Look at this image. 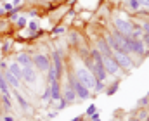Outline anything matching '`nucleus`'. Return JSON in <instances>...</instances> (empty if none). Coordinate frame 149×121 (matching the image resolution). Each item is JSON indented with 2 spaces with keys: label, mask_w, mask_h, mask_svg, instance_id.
<instances>
[{
  "label": "nucleus",
  "mask_w": 149,
  "mask_h": 121,
  "mask_svg": "<svg viewBox=\"0 0 149 121\" xmlns=\"http://www.w3.org/2000/svg\"><path fill=\"white\" fill-rule=\"evenodd\" d=\"M61 99H63L68 106H70V104H73L74 100H76V93H74V90L68 85V83L61 88Z\"/></svg>",
  "instance_id": "9d476101"
},
{
  "label": "nucleus",
  "mask_w": 149,
  "mask_h": 121,
  "mask_svg": "<svg viewBox=\"0 0 149 121\" xmlns=\"http://www.w3.org/2000/svg\"><path fill=\"white\" fill-rule=\"evenodd\" d=\"M12 95L16 97V102H17V106H19V107H21L24 113H31V111H33V109H31V106L28 104V100L23 97V93H21L19 90H12Z\"/></svg>",
  "instance_id": "9b49d317"
},
{
  "label": "nucleus",
  "mask_w": 149,
  "mask_h": 121,
  "mask_svg": "<svg viewBox=\"0 0 149 121\" xmlns=\"http://www.w3.org/2000/svg\"><path fill=\"white\" fill-rule=\"evenodd\" d=\"M57 114H59V111H52V113H50V114H49V118H56V116H57Z\"/></svg>",
  "instance_id": "f704fd0d"
},
{
  "label": "nucleus",
  "mask_w": 149,
  "mask_h": 121,
  "mask_svg": "<svg viewBox=\"0 0 149 121\" xmlns=\"http://www.w3.org/2000/svg\"><path fill=\"white\" fill-rule=\"evenodd\" d=\"M0 102H2V107H3L5 111H10V109H12V97H3V95H0Z\"/></svg>",
  "instance_id": "a211bd4d"
},
{
  "label": "nucleus",
  "mask_w": 149,
  "mask_h": 121,
  "mask_svg": "<svg viewBox=\"0 0 149 121\" xmlns=\"http://www.w3.org/2000/svg\"><path fill=\"white\" fill-rule=\"evenodd\" d=\"M148 14H149V10H148Z\"/></svg>",
  "instance_id": "58836bf2"
},
{
  "label": "nucleus",
  "mask_w": 149,
  "mask_h": 121,
  "mask_svg": "<svg viewBox=\"0 0 149 121\" xmlns=\"http://www.w3.org/2000/svg\"><path fill=\"white\" fill-rule=\"evenodd\" d=\"M125 41H127V48H128V54L130 55H135V57L144 59L149 54V50L144 47V43L141 40H135L132 37H125Z\"/></svg>",
  "instance_id": "f03ea898"
},
{
  "label": "nucleus",
  "mask_w": 149,
  "mask_h": 121,
  "mask_svg": "<svg viewBox=\"0 0 149 121\" xmlns=\"http://www.w3.org/2000/svg\"><path fill=\"white\" fill-rule=\"evenodd\" d=\"M23 2H24V0H10V3H12L14 7H17V9L23 7Z\"/></svg>",
  "instance_id": "c756f323"
},
{
  "label": "nucleus",
  "mask_w": 149,
  "mask_h": 121,
  "mask_svg": "<svg viewBox=\"0 0 149 121\" xmlns=\"http://www.w3.org/2000/svg\"><path fill=\"white\" fill-rule=\"evenodd\" d=\"M123 7H125L128 12H134V14H139V12L142 10L139 0H125V2H123Z\"/></svg>",
  "instance_id": "dca6fc26"
},
{
  "label": "nucleus",
  "mask_w": 149,
  "mask_h": 121,
  "mask_svg": "<svg viewBox=\"0 0 149 121\" xmlns=\"http://www.w3.org/2000/svg\"><path fill=\"white\" fill-rule=\"evenodd\" d=\"M2 9H3L5 12H9V10H12V9H14V5H12L10 2H3V7H2Z\"/></svg>",
  "instance_id": "cd10ccee"
},
{
  "label": "nucleus",
  "mask_w": 149,
  "mask_h": 121,
  "mask_svg": "<svg viewBox=\"0 0 149 121\" xmlns=\"http://www.w3.org/2000/svg\"><path fill=\"white\" fill-rule=\"evenodd\" d=\"M102 66H104V71L111 76H116V78H121L123 71L121 68L118 66V62L114 61V57H102Z\"/></svg>",
  "instance_id": "39448f33"
},
{
  "label": "nucleus",
  "mask_w": 149,
  "mask_h": 121,
  "mask_svg": "<svg viewBox=\"0 0 149 121\" xmlns=\"http://www.w3.org/2000/svg\"><path fill=\"white\" fill-rule=\"evenodd\" d=\"M2 120H3V121H16V118H14V116H10V114H5Z\"/></svg>",
  "instance_id": "2f4dec72"
},
{
  "label": "nucleus",
  "mask_w": 149,
  "mask_h": 121,
  "mask_svg": "<svg viewBox=\"0 0 149 121\" xmlns=\"http://www.w3.org/2000/svg\"><path fill=\"white\" fill-rule=\"evenodd\" d=\"M141 41L144 43V47L149 50V35H146V33H144V35H142V38H141Z\"/></svg>",
  "instance_id": "bb28decb"
},
{
  "label": "nucleus",
  "mask_w": 149,
  "mask_h": 121,
  "mask_svg": "<svg viewBox=\"0 0 149 121\" xmlns=\"http://www.w3.org/2000/svg\"><path fill=\"white\" fill-rule=\"evenodd\" d=\"M113 57H114V61L118 62V66L121 68V71H132L134 68H135V61H134V57L130 55V54H127V52H113Z\"/></svg>",
  "instance_id": "20e7f679"
},
{
  "label": "nucleus",
  "mask_w": 149,
  "mask_h": 121,
  "mask_svg": "<svg viewBox=\"0 0 149 121\" xmlns=\"http://www.w3.org/2000/svg\"><path fill=\"white\" fill-rule=\"evenodd\" d=\"M2 73H3V78H5V81H7V85H9L10 90H19L21 88V81L16 80L9 71H2Z\"/></svg>",
  "instance_id": "2eb2a0df"
},
{
  "label": "nucleus",
  "mask_w": 149,
  "mask_h": 121,
  "mask_svg": "<svg viewBox=\"0 0 149 121\" xmlns=\"http://www.w3.org/2000/svg\"><path fill=\"white\" fill-rule=\"evenodd\" d=\"M0 2H9V0H0Z\"/></svg>",
  "instance_id": "4c0bfd02"
},
{
  "label": "nucleus",
  "mask_w": 149,
  "mask_h": 121,
  "mask_svg": "<svg viewBox=\"0 0 149 121\" xmlns=\"http://www.w3.org/2000/svg\"><path fill=\"white\" fill-rule=\"evenodd\" d=\"M19 10H21V9H17V7H14L12 10H9V12H5V14H7V21H16V19L19 17Z\"/></svg>",
  "instance_id": "4be33fe9"
},
{
  "label": "nucleus",
  "mask_w": 149,
  "mask_h": 121,
  "mask_svg": "<svg viewBox=\"0 0 149 121\" xmlns=\"http://www.w3.org/2000/svg\"><path fill=\"white\" fill-rule=\"evenodd\" d=\"M90 121H101V118H95V120H90Z\"/></svg>",
  "instance_id": "e433bc0d"
},
{
  "label": "nucleus",
  "mask_w": 149,
  "mask_h": 121,
  "mask_svg": "<svg viewBox=\"0 0 149 121\" xmlns=\"http://www.w3.org/2000/svg\"><path fill=\"white\" fill-rule=\"evenodd\" d=\"M12 45H14V40L12 38H7L5 41H2V54H7V52H10V48H12Z\"/></svg>",
  "instance_id": "aec40b11"
},
{
  "label": "nucleus",
  "mask_w": 149,
  "mask_h": 121,
  "mask_svg": "<svg viewBox=\"0 0 149 121\" xmlns=\"http://www.w3.org/2000/svg\"><path fill=\"white\" fill-rule=\"evenodd\" d=\"M139 3H141V7H142V9L149 10V0H139Z\"/></svg>",
  "instance_id": "7c9ffc66"
},
{
  "label": "nucleus",
  "mask_w": 149,
  "mask_h": 121,
  "mask_svg": "<svg viewBox=\"0 0 149 121\" xmlns=\"http://www.w3.org/2000/svg\"><path fill=\"white\" fill-rule=\"evenodd\" d=\"M5 71H9L16 80H19V81H21V78H23V68H21L16 61H12V62L7 66V69H5Z\"/></svg>",
  "instance_id": "4468645a"
},
{
  "label": "nucleus",
  "mask_w": 149,
  "mask_h": 121,
  "mask_svg": "<svg viewBox=\"0 0 149 121\" xmlns=\"http://www.w3.org/2000/svg\"><path fill=\"white\" fill-rule=\"evenodd\" d=\"M64 31H66V28H64L63 24H59V26H56V28L52 30V33H54V35H57V37H59V35H63Z\"/></svg>",
  "instance_id": "a878e982"
},
{
  "label": "nucleus",
  "mask_w": 149,
  "mask_h": 121,
  "mask_svg": "<svg viewBox=\"0 0 149 121\" xmlns=\"http://www.w3.org/2000/svg\"><path fill=\"white\" fill-rule=\"evenodd\" d=\"M50 86V100L56 102L61 99V80H54L52 83H49Z\"/></svg>",
  "instance_id": "f8f14e48"
},
{
  "label": "nucleus",
  "mask_w": 149,
  "mask_h": 121,
  "mask_svg": "<svg viewBox=\"0 0 149 121\" xmlns=\"http://www.w3.org/2000/svg\"><path fill=\"white\" fill-rule=\"evenodd\" d=\"M141 28H142V31H144L146 35H149V19H148V21H144V23H142V26H141Z\"/></svg>",
  "instance_id": "c85d7f7f"
},
{
  "label": "nucleus",
  "mask_w": 149,
  "mask_h": 121,
  "mask_svg": "<svg viewBox=\"0 0 149 121\" xmlns=\"http://www.w3.org/2000/svg\"><path fill=\"white\" fill-rule=\"evenodd\" d=\"M74 76H76V80L80 81V83H83L90 92H95V86H97V80H95V76L92 75V71H88L83 64H78L76 68H74Z\"/></svg>",
  "instance_id": "f257e3e1"
},
{
  "label": "nucleus",
  "mask_w": 149,
  "mask_h": 121,
  "mask_svg": "<svg viewBox=\"0 0 149 121\" xmlns=\"http://www.w3.org/2000/svg\"><path fill=\"white\" fill-rule=\"evenodd\" d=\"M16 62H17L21 68L33 64V61H31V54H30V52H17V54H16Z\"/></svg>",
  "instance_id": "ddd939ff"
},
{
  "label": "nucleus",
  "mask_w": 149,
  "mask_h": 121,
  "mask_svg": "<svg viewBox=\"0 0 149 121\" xmlns=\"http://www.w3.org/2000/svg\"><path fill=\"white\" fill-rule=\"evenodd\" d=\"M31 61H33V68H35L37 71H40V73H45V71L49 69V66H50L49 55H47V54H42V52L31 55Z\"/></svg>",
  "instance_id": "423d86ee"
},
{
  "label": "nucleus",
  "mask_w": 149,
  "mask_h": 121,
  "mask_svg": "<svg viewBox=\"0 0 149 121\" xmlns=\"http://www.w3.org/2000/svg\"><path fill=\"white\" fill-rule=\"evenodd\" d=\"M50 64H52L54 69H56L57 80H61L63 75H64V62H63V55H61L59 50H54V52H52V61H50Z\"/></svg>",
  "instance_id": "0eeeda50"
},
{
  "label": "nucleus",
  "mask_w": 149,
  "mask_h": 121,
  "mask_svg": "<svg viewBox=\"0 0 149 121\" xmlns=\"http://www.w3.org/2000/svg\"><path fill=\"white\" fill-rule=\"evenodd\" d=\"M26 30L33 35V33H37L38 30H40V26H38L37 19H31V21H28V24H26Z\"/></svg>",
  "instance_id": "6ab92c4d"
},
{
  "label": "nucleus",
  "mask_w": 149,
  "mask_h": 121,
  "mask_svg": "<svg viewBox=\"0 0 149 121\" xmlns=\"http://www.w3.org/2000/svg\"><path fill=\"white\" fill-rule=\"evenodd\" d=\"M95 48L99 50V54H101L102 57H113V50H111V47L108 45V41H106L104 37H99V38H97Z\"/></svg>",
  "instance_id": "1a4fd4ad"
},
{
  "label": "nucleus",
  "mask_w": 149,
  "mask_h": 121,
  "mask_svg": "<svg viewBox=\"0 0 149 121\" xmlns=\"http://www.w3.org/2000/svg\"><path fill=\"white\" fill-rule=\"evenodd\" d=\"M14 23H16V28H17V30L26 28V24H28V16H19Z\"/></svg>",
  "instance_id": "412c9836"
},
{
  "label": "nucleus",
  "mask_w": 149,
  "mask_h": 121,
  "mask_svg": "<svg viewBox=\"0 0 149 121\" xmlns=\"http://www.w3.org/2000/svg\"><path fill=\"white\" fill-rule=\"evenodd\" d=\"M128 121H139V120H137V118L134 116V118H130V120H128Z\"/></svg>",
  "instance_id": "c9c22d12"
},
{
  "label": "nucleus",
  "mask_w": 149,
  "mask_h": 121,
  "mask_svg": "<svg viewBox=\"0 0 149 121\" xmlns=\"http://www.w3.org/2000/svg\"><path fill=\"white\" fill-rule=\"evenodd\" d=\"M113 24H114V30H116L118 33L125 35V37H128V35L132 33L134 26H135L132 19L123 17V16H114V17H113Z\"/></svg>",
  "instance_id": "7ed1b4c3"
},
{
  "label": "nucleus",
  "mask_w": 149,
  "mask_h": 121,
  "mask_svg": "<svg viewBox=\"0 0 149 121\" xmlns=\"http://www.w3.org/2000/svg\"><path fill=\"white\" fill-rule=\"evenodd\" d=\"M71 121H85V116L81 114V116H76V118H73Z\"/></svg>",
  "instance_id": "72a5a7b5"
},
{
  "label": "nucleus",
  "mask_w": 149,
  "mask_h": 121,
  "mask_svg": "<svg viewBox=\"0 0 149 121\" xmlns=\"http://www.w3.org/2000/svg\"><path fill=\"white\" fill-rule=\"evenodd\" d=\"M37 16H38V12L35 10V9H31V10L28 12V17H37Z\"/></svg>",
  "instance_id": "473e14b6"
},
{
  "label": "nucleus",
  "mask_w": 149,
  "mask_h": 121,
  "mask_svg": "<svg viewBox=\"0 0 149 121\" xmlns=\"http://www.w3.org/2000/svg\"><path fill=\"white\" fill-rule=\"evenodd\" d=\"M135 118H137L139 121H144V120H148V118H149V113H148V109H144V107H142L141 111H137V114H135Z\"/></svg>",
  "instance_id": "b1692460"
},
{
  "label": "nucleus",
  "mask_w": 149,
  "mask_h": 121,
  "mask_svg": "<svg viewBox=\"0 0 149 121\" xmlns=\"http://www.w3.org/2000/svg\"><path fill=\"white\" fill-rule=\"evenodd\" d=\"M21 80H24L26 85H37L38 81V75H37V69L33 68V64H30V66H24L23 68V78Z\"/></svg>",
  "instance_id": "6e6552de"
},
{
  "label": "nucleus",
  "mask_w": 149,
  "mask_h": 121,
  "mask_svg": "<svg viewBox=\"0 0 149 121\" xmlns=\"http://www.w3.org/2000/svg\"><path fill=\"white\" fill-rule=\"evenodd\" d=\"M0 95H3V97H12V92H10L7 81L3 78V73H2V71H0Z\"/></svg>",
  "instance_id": "f3484780"
},
{
  "label": "nucleus",
  "mask_w": 149,
  "mask_h": 121,
  "mask_svg": "<svg viewBox=\"0 0 149 121\" xmlns=\"http://www.w3.org/2000/svg\"><path fill=\"white\" fill-rule=\"evenodd\" d=\"M118 86H120V78H116V80H114V83L108 86V90H106V95H113V93H116Z\"/></svg>",
  "instance_id": "5701e85b"
},
{
  "label": "nucleus",
  "mask_w": 149,
  "mask_h": 121,
  "mask_svg": "<svg viewBox=\"0 0 149 121\" xmlns=\"http://www.w3.org/2000/svg\"><path fill=\"white\" fill-rule=\"evenodd\" d=\"M95 111H97V107H95V104H90V106H88V109L85 111V114H83V116H85V118H90V116H92V114H94Z\"/></svg>",
  "instance_id": "393cba45"
}]
</instances>
